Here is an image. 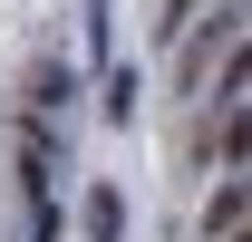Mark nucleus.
I'll use <instances>...</instances> for the list:
<instances>
[{
	"mask_svg": "<svg viewBox=\"0 0 252 242\" xmlns=\"http://www.w3.org/2000/svg\"><path fill=\"white\" fill-rule=\"evenodd\" d=\"M78 233H88V242H117L126 233V194H117V184H97L88 204H78Z\"/></svg>",
	"mask_w": 252,
	"mask_h": 242,
	"instance_id": "3",
	"label": "nucleus"
},
{
	"mask_svg": "<svg viewBox=\"0 0 252 242\" xmlns=\"http://www.w3.org/2000/svg\"><path fill=\"white\" fill-rule=\"evenodd\" d=\"M233 242H243V233H233Z\"/></svg>",
	"mask_w": 252,
	"mask_h": 242,
	"instance_id": "6",
	"label": "nucleus"
},
{
	"mask_svg": "<svg viewBox=\"0 0 252 242\" xmlns=\"http://www.w3.org/2000/svg\"><path fill=\"white\" fill-rule=\"evenodd\" d=\"M233 39H243V0H223L214 30H194V39H185V88H204V78H214V59H233Z\"/></svg>",
	"mask_w": 252,
	"mask_h": 242,
	"instance_id": "1",
	"label": "nucleus"
},
{
	"mask_svg": "<svg viewBox=\"0 0 252 242\" xmlns=\"http://www.w3.org/2000/svg\"><path fill=\"white\" fill-rule=\"evenodd\" d=\"M194 10H204V0H165V20H156V30H185Z\"/></svg>",
	"mask_w": 252,
	"mask_h": 242,
	"instance_id": "5",
	"label": "nucleus"
},
{
	"mask_svg": "<svg viewBox=\"0 0 252 242\" xmlns=\"http://www.w3.org/2000/svg\"><path fill=\"white\" fill-rule=\"evenodd\" d=\"M233 233H243V175H223L204 194V242H233Z\"/></svg>",
	"mask_w": 252,
	"mask_h": 242,
	"instance_id": "2",
	"label": "nucleus"
},
{
	"mask_svg": "<svg viewBox=\"0 0 252 242\" xmlns=\"http://www.w3.org/2000/svg\"><path fill=\"white\" fill-rule=\"evenodd\" d=\"M136 97H146V88H136V68H117V78H107V117L136 126Z\"/></svg>",
	"mask_w": 252,
	"mask_h": 242,
	"instance_id": "4",
	"label": "nucleus"
}]
</instances>
